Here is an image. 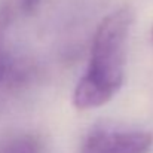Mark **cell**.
<instances>
[{"label":"cell","mask_w":153,"mask_h":153,"mask_svg":"<svg viewBox=\"0 0 153 153\" xmlns=\"http://www.w3.org/2000/svg\"><path fill=\"white\" fill-rule=\"evenodd\" d=\"M4 24H6V12L0 13V80H3V77L7 73V61H6V56L1 49V30H3Z\"/></svg>","instance_id":"cell-4"},{"label":"cell","mask_w":153,"mask_h":153,"mask_svg":"<svg viewBox=\"0 0 153 153\" xmlns=\"http://www.w3.org/2000/svg\"><path fill=\"white\" fill-rule=\"evenodd\" d=\"M132 19V10L123 6L104 16L97 25L88 70L73 92L76 108L88 110L104 105L120 89L125 79L126 43Z\"/></svg>","instance_id":"cell-1"},{"label":"cell","mask_w":153,"mask_h":153,"mask_svg":"<svg viewBox=\"0 0 153 153\" xmlns=\"http://www.w3.org/2000/svg\"><path fill=\"white\" fill-rule=\"evenodd\" d=\"M40 141L34 135H19L9 140L1 149L0 153H40Z\"/></svg>","instance_id":"cell-3"},{"label":"cell","mask_w":153,"mask_h":153,"mask_svg":"<svg viewBox=\"0 0 153 153\" xmlns=\"http://www.w3.org/2000/svg\"><path fill=\"white\" fill-rule=\"evenodd\" d=\"M39 4H40V0H22V7L25 12H34Z\"/></svg>","instance_id":"cell-5"},{"label":"cell","mask_w":153,"mask_h":153,"mask_svg":"<svg viewBox=\"0 0 153 153\" xmlns=\"http://www.w3.org/2000/svg\"><path fill=\"white\" fill-rule=\"evenodd\" d=\"M153 134L143 129L97 128L83 141L80 153H149Z\"/></svg>","instance_id":"cell-2"}]
</instances>
